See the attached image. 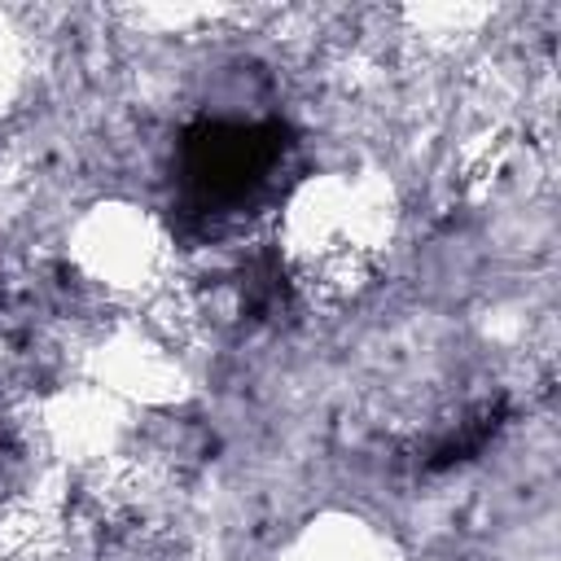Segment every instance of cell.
I'll return each mask as SVG.
<instances>
[{"instance_id":"6da1fadb","label":"cell","mask_w":561,"mask_h":561,"mask_svg":"<svg viewBox=\"0 0 561 561\" xmlns=\"http://www.w3.org/2000/svg\"><path fill=\"white\" fill-rule=\"evenodd\" d=\"M280 149L276 123H202L184 136V184L202 206H237L267 184Z\"/></svg>"}]
</instances>
